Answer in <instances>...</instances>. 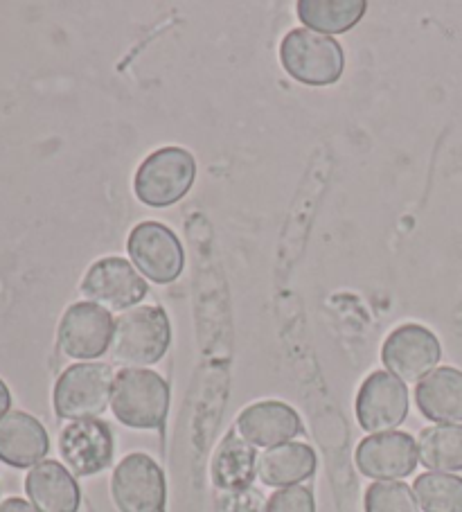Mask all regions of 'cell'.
Wrapping results in <instances>:
<instances>
[{
	"mask_svg": "<svg viewBox=\"0 0 462 512\" xmlns=\"http://www.w3.org/2000/svg\"><path fill=\"white\" fill-rule=\"evenodd\" d=\"M172 343V325L163 307L138 305L115 319L111 355L122 368L158 364Z\"/></svg>",
	"mask_w": 462,
	"mask_h": 512,
	"instance_id": "cell-1",
	"label": "cell"
},
{
	"mask_svg": "<svg viewBox=\"0 0 462 512\" xmlns=\"http://www.w3.org/2000/svg\"><path fill=\"white\" fill-rule=\"evenodd\" d=\"M113 416L129 429H161L170 411V386L147 368H122L113 379Z\"/></svg>",
	"mask_w": 462,
	"mask_h": 512,
	"instance_id": "cell-2",
	"label": "cell"
},
{
	"mask_svg": "<svg viewBox=\"0 0 462 512\" xmlns=\"http://www.w3.org/2000/svg\"><path fill=\"white\" fill-rule=\"evenodd\" d=\"M197 179V158L183 147H161L140 163L133 192L149 208H167L179 203Z\"/></svg>",
	"mask_w": 462,
	"mask_h": 512,
	"instance_id": "cell-3",
	"label": "cell"
},
{
	"mask_svg": "<svg viewBox=\"0 0 462 512\" xmlns=\"http://www.w3.org/2000/svg\"><path fill=\"white\" fill-rule=\"evenodd\" d=\"M280 61L296 82L307 86L336 84L345 70L341 43L307 28L287 32L280 41Z\"/></svg>",
	"mask_w": 462,
	"mask_h": 512,
	"instance_id": "cell-4",
	"label": "cell"
},
{
	"mask_svg": "<svg viewBox=\"0 0 462 512\" xmlns=\"http://www.w3.org/2000/svg\"><path fill=\"white\" fill-rule=\"evenodd\" d=\"M113 370L100 361L66 368L55 384V413L61 420H95L111 406Z\"/></svg>",
	"mask_w": 462,
	"mask_h": 512,
	"instance_id": "cell-5",
	"label": "cell"
},
{
	"mask_svg": "<svg viewBox=\"0 0 462 512\" xmlns=\"http://www.w3.org/2000/svg\"><path fill=\"white\" fill-rule=\"evenodd\" d=\"M127 251L140 276L156 285H170L183 273V244L172 228L161 222H142L133 228Z\"/></svg>",
	"mask_w": 462,
	"mask_h": 512,
	"instance_id": "cell-6",
	"label": "cell"
},
{
	"mask_svg": "<svg viewBox=\"0 0 462 512\" xmlns=\"http://www.w3.org/2000/svg\"><path fill=\"white\" fill-rule=\"evenodd\" d=\"M165 494V474L149 454L124 456L113 470L111 497L118 512H163Z\"/></svg>",
	"mask_w": 462,
	"mask_h": 512,
	"instance_id": "cell-7",
	"label": "cell"
},
{
	"mask_svg": "<svg viewBox=\"0 0 462 512\" xmlns=\"http://www.w3.org/2000/svg\"><path fill=\"white\" fill-rule=\"evenodd\" d=\"M147 282L124 258H102L91 264L82 278V294L109 312H127L147 296Z\"/></svg>",
	"mask_w": 462,
	"mask_h": 512,
	"instance_id": "cell-8",
	"label": "cell"
},
{
	"mask_svg": "<svg viewBox=\"0 0 462 512\" xmlns=\"http://www.w3.org/2000/svg\"><path fill=\"white\" fill-rule=\"evenodd\" d=\"M354 411L368 434L395 431L408 416V388L388 370H375L363 379Z\"/></svg>",
	"mask_w": 462,
	"mask_h": 512,
	"instance_id": "cell-9",
	"label": "cell"
},
{
	"mask_svg": "<svg viewBox=\"0 0 462 512\" xmlns=\"http://www.w3.org/2000/svg\"><path fill=\"white\" fill-rule=\"evenodd\" d=\"M115 319L106 307L82 300L70 305L59 323V348L79 361H93L111 348Z\"/></svg>",
	"mask_w": 462,
	"mask_h": 512,
	"instance_id": "cell-10",
	"label": "cell"
},
{
	"mask_svg": "<svg viewBox=\"0 0 462 512\" xmlns=\"http://www.w3.org/2000/svg\"><path fill=\"white\" fill-rule=\"evenodd\" d=\"M442 357V346L435 334L417 323L399 325L388 334L381 348V359L388 373L402 382H420L435 370Z\"/></svg>",
	"mask_w": 462,
	"mask_h": 512,
	"instance_id": "cell-11",
	"label": "cell"
},
{
	"mask_svg": "<svg viewBox=\"0 0 462 512\" xmlns=\"http://www.w3.org/2000/svg\"><path fill=\"white\" fill-rule=\"evenodd\" d=\"M113 434L102 420H73L61 429L59 454L73 476H95L113 461Z\"/></svg>",
	"mask_w": 462,
	"mask_h": 512,
	"instance_id": "cell-12",
	"label": "cell"
},
{
	"mask_svg": "<svg viewBox=\"0 0 462 512\" xmlns=\"http://www.w3.org/2000/svg\"><path fill=\"white\" fill-rule=\"evenodd\" d=\"M359 472L375 481H399L415 472L417 443L404 431H386L363 438L354 454Z\"/></svg>",
	"mask_w": 462,
	"mask_h": 512,
	"instance_id": "cell-13",
	"label": "cell"
},
{
	"mask_svg": "<svg viewBox=\"0 0 462 512\" xmlns=\"http://www.w3.org/2000/svg\"><path fill=\"white\" fill-rule=\"evenodd\" d=\"M237 434L253 447H278L293 443L302 434V422L296 409L278 400L255 402L237 416Z\"/></svg>",
	"mask_w": 462,
	"mask_h": 512,
	"instance_id": "cell-14",
	"label": "cell"
},
{
	"mask_svg": "<svg viewBox=\"0 0 462 512\" xmlns=\"http://www.w3.org/2000/svg\"><path fill=\"white\" fill-rule=\"evenodd\" d=\"M48 452V431L30 413L10 411L0 418V461L23 470L43 463Z\"/></svg>",
	"mask_w": 462,
	"mask_h": 512,
	"instance_id": "cell-15",
	"label": "cell"
},
{
	"mask_svg": "<svg viewBox=\"0 0 462 512\" xmlns=\"http://www.w3.org/2000/svg\"><path fill=\"white\" fill-rule=\"evenodd\" d=\"M415 402L426 420L458 425L462 422V370L451 366L431 370L417 384Z\"/></svg>",
	"mask_w": 462,
	"mask_h": 512,
	"instance_id": "cell-16",
	"label": "cell"
},
{
	"mask_svg": "<svg viewBox=\"0 0 462 512\" xmlns=\"http://www.w3.org/2000/svg\"><path fill=\"white\" fill-rule=\"evenodd\" d=\"M25 492L41 512H77L82 503L75 476L57 461L34 465L25 479Z\"/></svg>",
	"mask_w": 462,
	"mask_h": 512,
	"instance_id": "cell-17",
	"label": "cell"
},
{
	"mask_svg": "<svg viewBox=\"0 0 462 512\" xmlns=\"http://www.w3.org/2000/svg\"><path fill=\"white\" fill-rule=\"evenodd\" d=\"M316 452L305 443L278 445L257 456V476L269 488H293L316 472Z\"/></svg>",
	"mask_w": 462,
	"mask_h": 512,
	"instance_id": "cell-18",
	"label": "cell"
},
{
	"mask_svg": "<svg viewBox=\"0 0 462 512\" xmlns=\"http://www.w3.org/2000/svg\"><path fill=\"white\" fill-rule=\"evenodd\" d=\"M257 474V454L251 443L228 431L226 438L217 447L215 458H212V481L217 488L228 492H242L251 488Z\"/></svg>",
	"mask_w": 462,
	"mask_h": 512,
	"instance_id": "cell-19",
	"label": "cell"
},
{
	"mask_svg": "<svg viewBox=\"0 0 462 512\" xmlns=\"http://www.w3.org/2000/svg\"><path fill=\"white\" fill-rule=\"evenodd\" d=\"M368 10L366 0H300L298 19L307 30L318 34H345Z\"/></svg>",
	"mask_w": 462,
	"mask_h": 512,
	"instance_id": "cell-20",
	"label": "cell"
},
{
	"mask_svg": "<svg viewBox=\"0 0 462 512\" xmlns=\"http://www.w3.org/2000/svg\"><path fill=\"white\" fill-rule=\"evenodd\" d=\"M417 456L431 472L462 470V425L426 427L417 436Z\"/></svg>",
	"mask_w": 462,
	"mask_h": 512,
	"instance_id": "cell-21",
	"label": "cell"
},
{
	"mask_svg": "<svg viewBox=\"0 0 462 512\" xmlns=\"http://www.w3.org/2000/svg\"><path fill=\"white\" fill-rule=\"evenodd\" d=\"M413 492L424 512H462L460 476L426 472L415 479Z\"/></svg>",
	"mask_w": 462,
	"mask_h": 512,
	"instance_id": "cell-22",
	"label": "cell"
},
{
	"mask_svg": "<svg viewBox=\"0 0 462 512\" xmlns=\"http://www.w3.org/2000/svg\"><path fill=\"white\" fill-rule=\"evenodd\" d=\"M366 512H420L411 485L402 481H377L366 490Z\"/></svg>",
	"mask_w": 462,
	"mask_h": 512,
	"instance_id": "cell-23",
	"label": "cell"
},
{
	"mask_svg": "<svg viewBox=\"0 0 462 512\" xmlns=\"http://www.w3.org/2000/svg\"><path fill=\"white\" fill-rule=\"evenodd\" d=\"M264 512H316L314 494L309 488H302V485L282 488L271 494Z\"/></svg>",
	"mask_w": 462,
	"mask_h": 512,
	"instance_id": "cell-24",
	"label": "cell"
},
{
	"mask_svg": "<svg viewBox=\"0 0 462 512\" xmlns=\"http://www.w3.org/2000/svg\"><path fill=\"white\" fill-rule=\"evenodd\" d=\"M0 512H41L34 503H28L25 499L12 497L0 503Z\"/></svg>",
	"mask_w": 462,
	"mask_h": 512,
	"instance_id": "cell-25",
	"label": "cell"
},
{
	"mask_svg": "<svg viewBox=\"0 0 462 512\" xmlns=\"http://www.w3.org/2000/svg\"><path fill=\"white\" fill-rule=\"evenodd\" d=\"M10 406H12V393L3 379H0V418L10 413Z\"/></svg>",
	"mask_w": 462,
	"mask_h": 512,
	"instance_id": "cell-26",
	"label": "cell"
}]
</instances>
